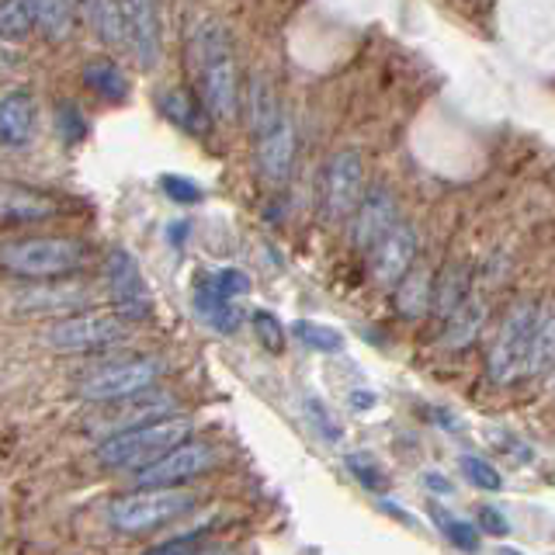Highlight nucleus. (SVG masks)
Masks as SVG:
<instances>
[{"label":"nucleus","mask_w":555,"mask_h":555,"mask_svg":"<svg viewBox=\"0 0 555 555\" xmlns=\"http://www.w3.org/2000/svg\"><path fill=\"white\" fill-rule=\"evenodd\" d=\"M195 309L198 317L216 330V334H236V326L243 323L240 309L233 306V299H225V295L208 282V274L195 278Z\"/></svg>","instance_id":"aec40b11"},{"label":"nucleus","mask_w":555,"mask_h":555,"mask_svg":"<svg viewBox=\"0 0 555 555\" xmlns=\"http://www.w3.org/2000/svg\"><path fill=\"white\" fill-rule=\"evenodd\" d=\"M91 302V292L77 282H66V278H56V282H35L28 288H22L14 295V306L22 312H39V317H69V312H80Z\"/></svg>","instance_id":"dca6fc26"},{"label":"nucleus","mask_w":555,"mask_h":555,"mask_svg":"<svg viewBox=\"0 0 555 555\" xmlns=\"http://www.w3.org/2000/svg\"><path fill=\"white\" fill-rule=\"evenodd\" d=\"M347 468H351V476L364 486V490H372V493H386V473L372 462V459H364V455H347Z\"/></svg>","instance_id":"c9c22d12"},{"label":"nucleus","mask_w":555,"mask_h":555,"mask_svg":"<svg viewBox=\"0 0 555 555\" xmlns=\"http://www.w3.org/2000/svg\"><path fill=\"white\" fill-rule=\"evenodd\" d=\"M188 240H191V219H173L167 225V243H170L173 250H181Z\"/></svg>","instance_id":"ea45409f"},{"label":"nucleus","mask_w":555,"mask_h":555,"mask_svg":"<svg viewBox=\"0 0 555 555\" xmlns=\"http://www.w3.org/2000/svg\"><path fill=\"white\" fill-rule=\"evenodd\" d=\"M191 434H195V424H191L188 416L173 413V416H164V421L108 434V438L98 444V462L108 468H143L153 459L167 455L170 448L188 441Z\"/></svg>","instance_id":"7ed1b4c3"},{"label":"nucleus","mask_w":555,"mask_h":555,"mask_svg":"<svg viewBox=\"0 0 555 555\" xmlns=\"http://www.w3.org/2000/svg\"><path fill=\"white\" fill-rule=\"evenodd\" d=\"M80 77H83V87L91 91L94 98H101L104 104H126L129 94H132V83L126 77V69H121L115 60L108 56H94V60H87L83 69H80Z\"/></svg>","instance_id":"6ab92c4d"},{"label":"nucleus","mask_w":555,"mask_h":555,"mask_svg":"<svg viewBox=\"0 0 555 555\" xmlns=\"http://www.w3.org/2000/svg\"><path fill=\"white\" fill-rule=\"evenodd\" d=\"M160 375H164V361L150 354L104 361L77 378V396L87 399V403H115V399H129L153 389Z\"/></svg>","instance_id":"39448f33"},{"label":"nucleus","mask_w":555,"mask_h":555,"mask_svg":"<svg viewBox=\"0 0 555 555\" xmlns=\"http://www.w3.org/2000/svg\"><path fill=\"white\" fill-rule=\"evenodd\" d=\"M459 468H462V476L476 486V490H486V493L503 490V476L496 473V465H490V462L479 459V455H462L459 459Z\"/></svg>","instance_id":"7c9ffc66"},{"label":"nucleus","mask_w":555,"mask_h":555,"mask_svg":"<svg viewBox=\"0 0 555 555\" xmlns=\"http://www.w3.org/2000/svg\"><path fill=\"white\" fill-rule=\"evenodd\" d=\"M216 465V448L208 441H181L178 448H170L167 455L153 459L143 468H132V482L135 486H156V490H167V486H184L191 479L205 476L208 468Z\"/></svg>","instance_id":"1a4fd4ad"},{"label":"nucleus","mask_w":555,"mask_h":555,"mask_svg":"<svg viewBox=\"0 0 555 555\" xmlns=\"http://www.w3.org/2000/svg\"><path fill=\"white\" fill-rule=\"evenodd\" d=\"M552 369H555V312H545V317H538L534 323L525 378H542Z\"/></svg>","instance_id":"a878e982"},{"label":"nucleus","mask_w":555,"mask_h":555,"mask_svg":"<svg viewBox=\"0 0 555 555\" xmlns=\"http://www.w3.org/2000/svg\"><path fill=\"white\" fill-rule=\"evenodd\" d=\"M479 531L493 534V538H503L511 531V520L503 517V511H496L493 503H486V507H479Z\"/></svg>","instance_id":"58836bf2"},{"label":"nucleus","mask_w":555,"mask_h":555,"mask_svg":"<svg viewBox=\"0 0 555 555\" xmlns=\"http://www.w3.org/2000/svg\"><path fill=\"white\" fill-rule=\"evenodd\" d=\"M396 222H399V205H396V198L389 195V191L386 188L364 191L358 208L351 212V240H354V247L369 254L375 243L392 230Z\"/></svg>","instance_id":"2eb2a0df"},{"label":"nucleus","mask_w":555,"mask_h":555,"mask_svg":"<svg viewBox=\"0 0 555 555\" xmlns=\"http://www.w3.org/2000/svg\"><path fill=\"white\" fill-rule=\"evenodd\" d=\"M160 191L178 205H198L205 198V188L195 178H184V173H160Z\"/></svg>","instance_id":"473e14b6"},{"label":"nucleus","mask_w":555,"mask_h":555,"mask_svg":"<svg viewBox=\"0 0 555 555\" xmlns=\"http://www.w3.org/2000/svg\"><path fill=\"white\" fill-rule=\"evenodd\" d=\"M91 264V247L74 236H22L0 247V268L28 282L74 278Z\"/></svg>","instance_id":"f03ea898"},{"label":"nucleus","mask_w":555,"mask_h":555,"mask_svg":"<svg viewBox=\"0 0 555 555\" xmlns=\"http://www.w3.org/2000/svg\"><path fill=\"white\" fill-rule=\"evenodd\" d=\"M60 198L22 181L0 178V225H42L60 216Z\"/></svg>","instance_id":"4468645a"},{"label":"nucleus","mask_w":555,"mask_h":555,"mask_svg":"<svg viewBox=\"0 0 555 555\" xmlns=\"http://www.w3.org/2000/svg\"><path fill=\"white\" fill-rule=\"evenodd\" d=\"M468 285H473V274H468L465 264H451L441 271V278H434V295H430V309L438 320H448L468 295Z\"/></svg>","instance_id":"b1692460"},{"label":"nucleus","mask_w":555,"mask_h":555,"mask_svg":"<svg viewBox=\"0 0 555 555\" xmlns=\"http://www.w3.org/2000/svg\"><path fill=\"white\" fill-rule=\"evenodd\" d=\"M129 337V323L118 312H69L46 330V344L66 354L112 351Z\"/></svg>","instance_id":"423d86ee"},{"label":"nucleus","mask_w":555,"mask_h":555,"mask_svg":"<svg viewBox=\"0 0 555 555\" xmlns=\"http://www.w3.org/2000/svg\"><path fill=\"white\" fill-rule=\"evenodd\" d=\"M538 317H542V309L531 302H520L507 312V320L500 323L496 340L490 347V358H486V372H490L496 386H511V382L525 378L528 347H531Z\"/></svg>","instance_id":"0eeeda50"},{"label":"nucleus","mask_w":555,"mask_h":555,"mask_svg":"<svg viewBox=\"0 0 555 555\" xmlns=\"http://www.w3.org/2000/svg\"><path fill=\"white\" fill-rule=\"evenodd\" d=\"M178 413V399L167 396V392H139V396H129V399H115V403H104L101 416L91 421V430L94 434H121V430H132V427H143V424H153V421H164V416H173Z\"/></svg>","instance_id":"9b49d317"},{"label":"nucleus","mask_w":555,"mask_h":555,"mask_svg":"<svg viewBox=\"0 0 555 555\" xmlns=\"http://www.w3.org/2000/svg\"><path fill=\"white\" fill-rule=\"evenodd\" d=\"M486 317H490V306L479 295H468V299L451 312L444 320V347H465L479 337V330L486 326Z\"/></svg>","instance_id":"5701e85b"},{"label":"nucleus","mask_w":555,"mask_h":555,"mask_svg":"<svg viewBox=\"0 0 555 555\" xmlns=\"http://www.w3.org/2000/svg\"><path fill=\"white\" fill-rule=\"evenodd\" d=\"M56 132L69 146L80 143V139L87 135V118H83V112L77 108L74 101H60L56 104Z\"/></svg>","instance_id":"72a5a7b5"},{"label":"nucleus","mask_w":555,"mask_h":555,"mask_svg":"<svg viewBox=\"0 0 555 555\" xmlns=\"http://www.w3.org/2000/svg\"><path fill=\"white\" fill-rule=\"evenodd\" d=\"M257 135V170L268 184H285L295 160V121L278 112Z\"/></svg>","instance_id":"ddd939ff"},{"label":"nucleus","mask_w":555,"mask_h":555,"mask_svg":"<svg viewBox=\"0 0 555 555\" xmlns=\"http://www.w3.org/2000/svg\"><path fill=\"white\" fill-rule=\"evenodd\" d=\"M195 507V493L181 490V486H167V490H156V486H139L135 493H126L112 500V525L126 534H143L170 525V520L184 517Z\"/></svg>","instance_id":"20e7f679"},{"label":"nucleus","mask_w":555,"mask_h":555,"mask_svg":"<svg viewBox=\"0 0 555 555\" xmlns=\"http://www.w3.org/2000/svg\"><path fill=\"white\" fill-rule=\"evenodd\" d=\"M306 416H309V421H312V427H317L320 430V438H326V441H340L344 438V430H340V424L334 421V413H330L323 403H320V399L317 396H309L306 399Z\"/></svg>","instance_id":"e433bc0d"},{"label":"nucleus","mask_w":555,"mask_h":555,"mask_svg":"<svg viewBox=\"0 0 555 555\" xmlns=\"http://www.w3.org/2000/svg\"><path fill=\"white\" fill-rule=\"evenodd\" d=\"M39 129V104L28 91H8L0 98V146L22 150Z\"/></svg>","instance_id":"a211bd4d"},{"label":"nucleus","mask_w":555,"mask_h":555,"mask_svg":"<svg viewBox=\"0 0 555 555\" xmlns=\"http://www.w3.org/2000/svg\"><path fill=\"white\" fill-rule=\"evenodd\" d=\"M156 112H160L173 129H181L188 135H205L208 132V112L205 104H198L184 91H164L156 98Z\"/></svg>","instance_id":"4be33fe9"},{"label":"nucleus","mask_w":555,"mask_h":555,"mask_svg":"<svg viewBox=\"0 0 555 555\" xmlns=\"http://www.w3.org/2000/svg\"><path fill=\"white\" fill-rule=\"evenodd\" d=\"M430 295H434V271L413 260V268L396 282V309L406 320H421L430 309Z\"/></svg>","instance_id":"412c9836"},{"label":"nucleus","mask_w":555,"mask_h":555,"mask_svg":"<svg viewBox=\"0 0 555 555\" xmlns=\"http://www.w3.org/2000/svg\"><path fill=\"white\" fill-rule=\"evenodd\" d=\"M364 195V164L354 150H340L326 160L323 167V188H320V202H323V216L330 222H344L351 219Z\"/></svg>","instance_id":"9d476101"},{"label":"nucleus","mask_w":555,"mask_h":555,"mask_svg":"<svg viewBox=\"0 0 555 555\" xmlns=\"http://www.w3.org/2000/svg\"><path fill=\"white\" fill-rule=\"evenodd\" d=\"M292 334L299 337L306 347H312V351H323V354H334L344 347V337L334 326H323V323H312V320H295Z\"/></svg>","instance_id":"c756f323"},{"label":"nucleus","mask_w":555,"mask_h":555,"mask_svg":"<svg viewBox=\"0 0 555 555\" xmlns=\"http://www.w3.org/2000/svg\"><path fill=\"white\" fill-rule=\"evenodd\" d=\"M35 17H39V28L49 42H66L69 31L77 25L74 14V0H31Z\"/></svg>","instance_id":"bb28decb"},{"label":"nucleus","mask_w":555,"mask_h":555,"mask_svg":"<svg viewBox=\"0 0 555 555\" xmlns=\"http://www.w3.org/2000/svg\"><path fill=\"white\" fill-rule=\"evenodd\" d=\"M430 517H434V525H438V531H441L459 552H479L476 525H468V520H462V517H455V514H448L444 507H438V503H430Z\"/></svg>","instance_id":"c85d7f7f"},{"label":"nucleus","mask_w":555,"mask_h":555,"mask_svg":"<svg viewBox=\"0 0 555 555\" xmlns=\"http://www.w3.org/2000/svg\"><path fill=\"white\" fill-rule=\"evenodd\" d=\"M208 282H212L225 299H240V295H247L250 292V274L243 271V268H216V271H208Z\"/></svg>","instance_id":"f704fd0d"},{"label":"nucleus","mask_w":555,"mask_h":555,"mask_svg":"<svg viewBox=\"0 0 555 555\" xmlns=\"http://www.w3.org/2000/svg\"><path fill=\"white\" fill-rule=\"evenodd\" d=\"M104 282H108L115 312L126 323H143L153 317V292L139 271V260L126 247H112L104 257Z\"/></svg>","instance_id":"6e6552de"},{"label":"nucleus","mask_w":555,"mask_h":555,"mask_svg":"<svg viewBox=\"0 0 555 555\" xmlns=\"http://www.w3.org/2000/svg\"><path fill=\"white\" fill-rule=\"evenodd\" d=\"M496 555H520V552H517V548H500Z\"/></svg>","instance_id":"c03bdc74"},{"label":"nucleus","mask_w":555,"mask_h":555,"mask_svg":"<svg viewBox=\"0 0 555 555\" xmlns=\"http://www.w3.org/2000/svg\"><path fill=\"white\" fill-rule=\"evenodd\" d=\"M424 486L430 493H438V496H451L455 493V486H451L441 473H424Z\"/></svg>","instance_id":"a19ab883"},{"label":"nucleus","mask_w":555,"mask_h":555,"mask_svg":"<svg viewBox=\"0 0 555 555\" xmlns=\"http://www.w3.org/2000/svg\"><path fill=\"white\" fill-rule=\"evenodd\" d=\"M121 25H126V42L143 69H153L164 52V28H160V0H121Z\"/></svg>","instance_id":"f8f14e48"},{"label":"nucleus","mask_w":555,"mask_h":555,"mask_svg":"<svg viewBox=\"0 0 555 555\" xmlns=\"http://www.w3.org/2000/svg\"><path fill=\"white\" fill-rule=\"evenodd\" d=\"M351 406H354V410H369V406H375V396H372V392H364V389H358V392H351Z\"/></svg>","instance_id":"79ce46f5"},{"label":"nucleus","mask_w":555,"mask_h":555,"mask_svg":"<svg viewBox=\"0 0 555 555\" xmlns=\"http://www.w3.org/2000/svg\"><path fill=\"white\" fill-rule=\"evenodd\" d=\"M195 555H236L233 548H212V552H195Z\"/></svg>","instance_id":"37998d69"},{"label":"nucleus","mask_w":555,"mask_h":555,"mask_svg":"<svg viewBox=\"0 0 555 555\" xmlns=\"http://www.w3.org/2000/svg\"><path fill=\"white\" fill-rule=\"evenodd\" d=\"M250 326H254L257 340L264 344L271 354H282L285 351V326H282V320L274 317V312H268V309L250 312Z\"/></svg>","instance_id":"2f4dec72"},{"label":"nucleus","mask_w":555,"mask_h":555,"mask_svg":"<svg viewBox=\"0 0 555 555\" xmlns=\"http://www.w3.org/2000/svg\"><path fill=\"white\" fill-rule=\"evenodd\" d=\"M191 49H195L202 104L212 118L233 121L240 112V60L230 31L222 22H198L191 31Z\"/></svg>","instance_id":"f257e3e1"},{"label":"nucleus","mask_w":555,"mask_h":555,"mask_svg":"<svg viewBox=\"0 0 555 555\" xmlns=\"http://www.w3.org/2000/svg\"><path fill=\"white\" fill-rule=\"evenodd\" d=\"M369 254H372L375 282L386 285V288H396V282L413 268V260H416V233H413V225L396 222L392 230L382 236Z\"/></svg>","instance_id":"f3484780"},{"label":"nucleus","mask_w":555,"mask_h":555,"mask_svg":"<svg viewBox=\"0 0 555 555\" xmlns=\"http://www.w3.org/2000/svg\"><path fill=\"white\" fill-rule=\"evenodd\" d=\"M87 22L108 49L126 46V25H121V0H83Z\"/></svg>","instance_id":"393cba45"},{"label":"nucleus","mask_w":555,"mask_h":555,"mask_svg":"<svg viewBox=\"0 0 555 555\" xmlns=\"http://www.w3.org/2000/svg\"><path fill=\"white\" fill-rule=\"evenodd\" d=\"M205 542V531H191V534H181V538H170V542H160V545H153L146 555H195L198 545Z\"/></svg>","instance_id":"4c0bfd02"},{"label":"nucleus","mask_w":555,"mask_h":555,"mask_svg":"<svg viewBox=\"0 0 555 555\" xmlns=\"http://www.w3.org/2000/svg\"><path fill=\"white\" fill-rule=\"evenodd\" d=\"M39 28L31 0H0V39L4 42H25Z\"/></svg>","instance_id":"cd10ccee"}]
</instances>
